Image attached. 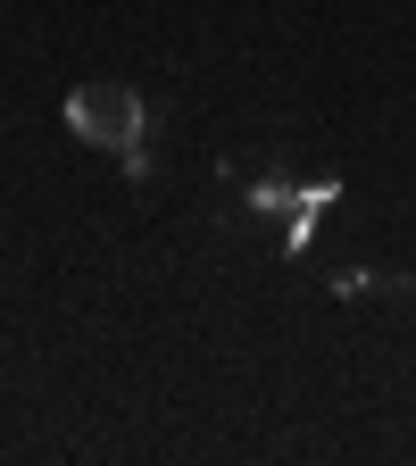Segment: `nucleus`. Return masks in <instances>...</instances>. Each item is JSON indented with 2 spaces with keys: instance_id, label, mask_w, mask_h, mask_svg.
<instances>
[{
  "instance_id": "1",
  "label": "nucleus",
  "mask_w": 416,
  "mask_h": 466,
  "mask_svg": "<svg viewBox=\"0 0 416 466\" xmlns=\"http://www.w3.org/2000/svg\"><path fill=\"white\" fill-rule=\"evenodd\" d=\"M67 126L84 142H100V150H126V142H142L150 108H142L134 84H84V92H67Z\"/></svg>"
}]
</instances>
